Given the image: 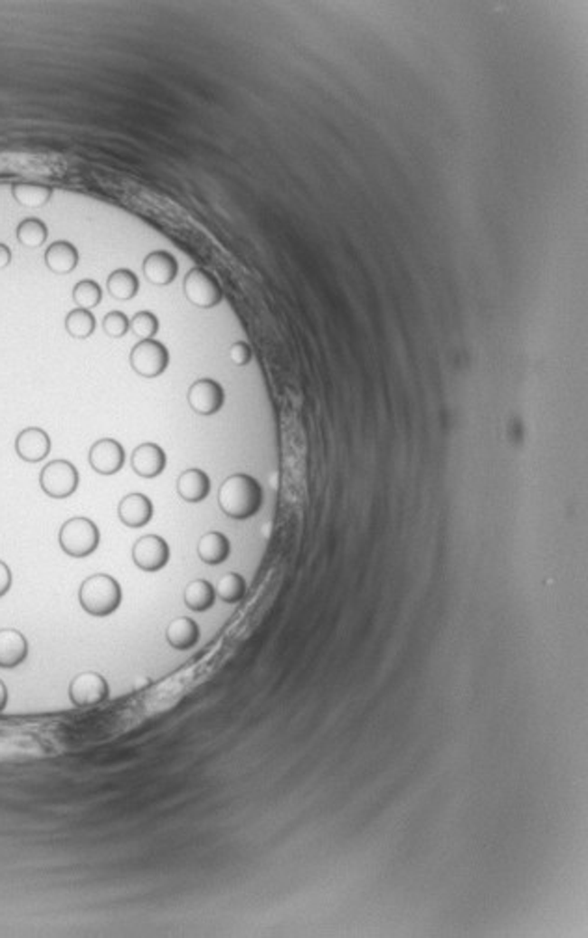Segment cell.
<instances>
[{"instance_id": "obj_31", "label": "cell", "mask_w": 588, "mask_h": 938, "mask_svg": "<svg viewBox=\"0 0 588 938\" xmlns=\"http://www.w3.org/2000/svg\"><path fill=\"white\" fill-rule=\"evenodd\" d=\"M10 263H12V250L6 244L0 242V270L10 267Z\"/></svg>"}, {"instance_id": "obj_20", "label": "cell", "mask_w": 588, "mask_h": 938, "mask_svg": "<svg viewBox=\"0 0 588 938\" xmlns=\"http://www.w3.org/2000/svg\"><path fill=\"white\" fill-rule=\"evenodd\" d=\"M14 200L28 209L45 207L52 198V188L40 183H17L12 186Z\"/></svg>"}, {"instance_id": "obj_16", "label": "cell", "mask_w": 588, "mask_h": 938, "mask_svg": "<svg viewBox=\"0 0 588 938\" xmlns=\"http://www.w3.org/2000/svg\"><path fill=\"white\" fill-rule=\"evenodd\" d=\"M81 261L79 250L70 241H56L45 251V265L51 272L65 276L77 269Z\"/></svg>"}, {"instance_id": "obj_30", "label": "cell", "mask_w": 588, "mask_h": 938, "mask_svg": "<svg viewBox=\"0 0 588 938\" xmlns=\"http://www.w3.org/2000/svg\"><path fill=\"white\" fill-rule=\"evenodd\" d=\"M12 589V572L6 563L0 561V598Z\"/></svg>"}, {"instance_id": "obj_1", "label": "cell", "mask_w": 588, "mask_h": 938, "mask_svg": "<svg viewBox=\"0 0 588 938\" xmlns=\"http://www.w3.org/2000/svg\"><path fill=\"white\" fill-rule=\"evenodd\" d=\"M218 505L227 517L248 520L263 505V488L251 475H232L222 482L218 490Z\"/></svg>"}, {"instance_id": "obj_21", "label": "cell", "mask_w": 588, "mask_h": 938, "mask_svg": "<svg viewBox=\"0 0 588 938\" xmlns=\"http://www.w3.org/2000/svg\"><path fill=\"white\" fill-rule=\"evenodd\" d=\"M109 295L116 300H133L140 290L138 276L128 269L114 270L107 280Z\"/></svg>"}, {"instance_id": "obj_22", "label": "cell", "mask_w": 588, "mask_h": 938, "mask_svg": "<svg viewBox=\"0 0 588 938\" xmlns=\"http://www.w3.org/2000/svg\"><path fill=\"white\" fill-rule=\"evenodd\" d=\"M216 602V591L205 579H195L185 589V603L195 612L209 611Z\"/></svg>"}, {"instance_id": "obj_12", "label": "cell", "mask_w": 588, "mask_h": 938, "mask_svg": "<svg viewBox=\"0 0 588 938\" xmlns=\"http://www.w3.org/2000/svg\"><path fill=\"white\" fill-rule=\"evenodd\" d=\"M142 270L149 283L165 287V285H170L175 281L179 265H177V259L170 251L156 250V251H151L144 259Z\"/></svg>"}, {"instance_id": "obj_26", "label": "cell", "mask_w": 588, "mask_h": 938, "mask_svg": "<svg viewBox=\"0 0 588 938\" xmlns=\"http://www.w3.org/2000/svg\"><path fill=\"white\" fill-rule=\"evenodd\" d=\"M103 290L101 285L93 280H82L73 287V302L82 309H93L101 304Z\"/></svg>"}, {"instance_id": "obj_5", "label": "cell", "mask_w": 588, "mask_h": 938, "mask_svg": "<svg viewBox=\"0 0 588 938\" xmlns=\"http://www.w3.org/2000/svg\"><path fill=\"white\" fill-rule=\"evenodd\" d=\"M183 290H185L186 300L190 304H194L195 308H202V309L216 308L223 298L218 280L202 267L192 269L185 276Z\"/></svg>"}, {"instance_id": "obj_24", "label": "cell", "mask_w": 588, "mask_h": 938, "mask_svg": "<svg viewBox=\"0 0 588 938\" xmlns=\"http://www.w3.org/2000/svg\"><path fill=\"white\" fill-rule=\"evenodd\" d=\"M47 235H49L47 225L40 218H26L17 225V241L26 248L43 246L47 241Z\"/></svg>"}, {"instance_id": "obj_32", "label": "cell", "mask_w": 588, "mask_h": 938, "mask_svg": "<svg viewBox=\"0 0 588 938\" xmlns=\"http://www.w3.org/2000/svg\"><path fill=\"white\" fill-rule=\"evenodd\" d=\"M6 704H8V687L3 680H0V711L6 707Z\"/></svg>"}, {"instance_id": "obj_11", "label": "cell", "mask_w": 588, "mask_h": 938, "mask_svg": "<svg viewBox=\"0 0 588 938\" xmlns=\"http://www.w3.org/2000/svg\"><path fill=\"white\" fill-rule=\"evenodd\" d=\"M51 438L40 427H28L21 431L15 438V452L21 460L36 464L49 457L51 452Z\"/></svg>"}, {"instance_id": "obj_13", "label": "cell", "mask_w": 588, "mask_h": 938, "mask_svg": "<svg viewBox=\"0 0 588 938\" xmlns=\"http://www.w3.org/2000/svg\"><path fill=\"white\" fill-rule=\"evenodd\" d=\"M166 452L156 443L138 445L133 452V459H130V466H133L135 473L144 478H155L162 475V471L166 469Z\"/></svg>"}, {"instance_id": "obj_15", "label": "cell", "mask_w": 588, "mask_h": 938, "mask_svg": "<svg viewBox=\"0 0 588 938\" xmlns=\"http://www.w3.org/2000/svg\"><path fill=\"white\" fill-rule=\"evenodd\" d=\"M211 492V478L204 469L192 468L179 475L177 494L186 503H202Z\"/></svg>"}, {"instance_id": "obj_8", "label": "cell", "mask_w": 588, "mask_h": 938, "mask_svg": "<svg viewBox=\"0 0 588 938\" xmlns=\"http://www.w3.org/2000/svg\"><path fill=\"white\" fill-rule=\"evenodd\" d=\"M133 561L144 572H158L170 561V545L162 536L146 535L133 545Z\"/></svg>"}, {"instance_id": "obj_7", "label": "cell", "mask_w": 588, "mask_h": 938, "mask_svg": "<svg viewBox=\"0 0 588 938\" xmlns=\"http://www.w3.org/2000/svg\"><path fill=\"white\" fill-rule=\"evenodd\" d=\"M109 682L100 672H82L70 684V698L77 707L97 706L109 698Z\"/></svg>"}, {"instance_id": "obj_23", "label": "cell", "mask_w": 588, "mask_h": 938, "mask_svg": "<svg viewBox=\"0 0 588 938\" xmlns=\"http://www.w3.org/2000/svg\"><path fill=\"white\" fill-rule=\"evenodd\" d=\"M65 332H68L75 339H88L95 332V317L90 309L77 308L68 313L65 317Z\"/></svg>"}, {"instance_id": "obj_3", "label": "cell", "mask_w": 588, "mask_h": 938, "mask_svg": "<svg viewBox=\"0 0 588 938\" xmlns=\"http://www.w3.org/2000/svg\"><path fill=\"white\" fill-rule=\"evenodd\" d=\"M100 529L97 526L88 520V517H71L65 522L60 529L58 542L63 549V554H68L73 559H84L90 557L97 547H100Z\"/></svg>"}, {"instance_id": "obj_19", "label": "cell", "mask_w": 588, "mask_h": 938, "mask_svg": "<svg viewBox=\"0 0 588 938\" xmlns=\"http://www.w3.org/2000/svg\"><path fill=\"white\" fill-rule=\"evenodd\" d=\"M166 640L175 650H190L200 640V626L192 619H174L166 630Z\"/></svg>"}, {"instance_id": "obj_9", "label": "cell", "mask_w": 588, "mask_h": 938, "mask_svg": "<svg viewBox=\"0 0 588 938\" xmlns=\"http://www.w3.org/2000/svg\"><path fill=\"white\" fill-rule=\"evenodd\" d=\"M88 460L95 473L105 477L116 475L125 466V449L118 440L112 438L97 440L90 449Z\"/></svg>"}, {"instance_id": "obj_17", "label": "cell", "mask_w": 588, "mask_h": 938, "mask_svg": "<svg viewBox=\"0 0 588 938\" xmlns=\"http://www.w3.org/2000/svg\"><path fill=\"white\" fill-rule=\"evenodd\" d=\"M28 656V640L17 630H0V668H15Z\"/></svg>"}, {"instance_id": "obj_28", "label": "cell", "mask_w": 588, "mask_h": 938, "mask_svg": "<svg viewBox=\"0 0 588 938\" xmlns=\"http://www.w3.org/2000/svg\"><path fill=\"white\" fill-rule=\"evenodd\" d=\"M103 330L109 337H125L130 330V318L123 311H110L103 318Z\"/></svg>"}, {"instance_id": "obj_4", "label": "cell", "mask_w": 588, "mask_h": 938, "mask_svg": "<svg viewBox=\"0 0 588 938\" xmlns=\"http://www.w3.org/2000/svg\"><path fill=\"white\" fill-rule=\"evenodd\" d=\"M81 484L79 469L68 460H52L40 473V487L52 499L71 497Z\"/></svg>"}, {"instance_id": "obj_18", "label": "cell", "mask_w": 588, "mask_h": 938, "mask_svg": "<svg viewBox=\"0 0 588 938\" xmlns=\"http://www.w3.org/2000/svg\"><path fill=\"white\" fill-rule=\"evenodd\" d=\"M230 554H232L230 538L218 531H211V533L204 535L198 542V555L205 564H213V566L222 564L223 561H227Z\"/></svg>"}, {"instance_id": "obj_14", "label": "cell", "mask_w": 588, "mask_h": 938, "mask_svg": "<svg viewBox=\"0 0 588 938\" xmlns=\"http://www.w3.org/2000/svg\"><path fill=\"white\" fill-rule=\"evenodd\" d=\"M155 512L153 501L144 494H128L119 501L118 516L123 526L130 529H140L151 522Z\"/></svg>"}, {"instance_id": "obj_29", "label": "cell", "mask_w": 588, "mask_h": 938, "mask_svg": "<svg viewBox=\"0 0 588 938\" xmlns=\"http://www.w3.org/2000/svg\"><path fill=\"white\" fill-rule=\"evenodd\" d=\"M230 360L239 365V367H244L251 362V348L248 343L244 341H237L232 345L230 348Z\"/></svg>"}, {"instance_id": "obj_6", "label": "cell", "mask_w": 588, "mask_h": 938, "mask_svg": "<svg viewBox=\"0 0 588 938\" xmlns=\"http://www.w3.org/2000/svg\"><path fill=\"white\" fill-rule=\"evenodd\" d=\"M170 365L168 348L156 339H144L130 350V367L144 378H156Z\"/></svg>"}, {"instance_id": "obj_10", "label": "cell", "mask_w": 588, "mask_h": 938, "mask_svg": "<svg viewBox=\"0 0 588 938\" xmlns=\"http://www.w3.org/2000/svg\"><path fill=\"white\" fill-rule=\"evenodd\" d=\"M225 392L213 378L195 380L188 390V404L198 415H214L223 408Z\"/></svg>"}, {"instance_id": "obj_2", "label": "cell", "mask_w": 588, "mask_h": 938, "mask_svg": "<svg viewBox=\"0 0 588 938\" xmlns=\"http://www.w3.org/2000/svg\"><path fill=\"white\" fill-rule=\"evenodd\" d=\"M123 592L118 581L107 573H95L84 579L79 589L81 607L91 617L103 619L118 611L121 605Z\"/></svg>"}, {"instance_id": "obj_27", "label": "cell", "mask_w": 588, "mask_h": 938, "mask_svg": "<svg viewBox=\"0 0 588 938\" xmlns=\"http://www.w3.org/2000/svg\"><path fill=\"white\" fill-rule=\"evenodd\" d=\"M130 330L137 337L144 339H155L158 332V317L151 311H138L133 318H130Z\"/></svg>"}, {"instance_id": "obj_25", "label": "cell", "mask_w": 588, "mask_h": 938, "mask_svg": "<svg viewBox=\"0 0 588 938\" xmlns=\"http://www.w3.org/2000/svg\"><path fill=\"white\" fill-rule=\"evenodd\" d=\"M216 596L225 603H239L246 596V581L241 573H225L216 585Z\"/></svg>"}]
</instances>
